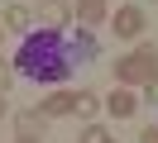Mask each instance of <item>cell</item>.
Returning a JSON list of instances; mask_svg holds the SVG:
<instances>
[{"label": "cell", "instance_id": "obj_1", "mask_svg": "<svg viewBox=\"0 0 158 143\" xmlns=\"http://www.w3.org/2000/svg\"><path fill=\"white\" fill-rule=\"evenodd\" d=\"M96 57V38L86 29H39V34H24L19 43V57H15V72L29 76V81H43V86H58L72 76V67L91 62Z\"/></svg>", "mask_w": 158, "mask_h": 143}, {"label": "cell", "instance_id": "obj_2", "mask_svg": "<svg viewBox=\"0 0 158 143\" xmlns=\"http://www.w3.org/2000/svg\"><path fill=\"white\" fill-rule=\"evenodd\" d=\"M158 76V48L153 43H139L134 53H125L115 62V81L120 86H148Z\"/></svg>", "mask_w": 158, "mask_h": 143}, {"label": "cell", "instance_id": "obj_3", "mask_svg": "<svg viewBox=\"0 0 158 143\" xmlns=\"http://www.w3.org/2000/svg\"><path fill=\"white\" fill-rule=\"evenodd\" d=\"M144 24H148V14H144L139 5H120V10H115V19H110L115 38H139V34H144Z\"/></svg>", "mask_w": 158, "mask_h": 143}, {"label": "cell", "instance_id": "obj_4", "mask_svg": "<svg viewBox=\"0 0 158 143\" xmlns=\"http://www.w3.org/2000/svg\"><path fill=\"white\" fill-rule=\"evenodd\" d=\"M101 105H106L115 119H134V114H139V95L129 91V86H115V91H110V100H101Z\"/></svg>", "mask_w": 158, "mask_h": 143}, {"label": "cell", "instance_id": "obj_5", "mask_svg": "<svg viewBox=\"0 0 158 143\" xmlns=\"http://www.w3.org/2000/svg\"><path fill=\"white\" fill-rule=\"evenodd\" d=\"M67 14H72V5H67V0H43V5H39V19H34V24H43V29H58V34H62Z\"/></svg>", "mask_w": 158, "mask_h": 143}, {"label": "cell", "instance_id": "obj_6", "mask_svg": "<svg viewBox=\"0 0 158 143\" xmlns=\"http://www.w3.org/2000/svg\"><path fill=\"white\" fill-rule=\"evenodd\" d=\"M39 110L48 114V119H62V114L77 110V91H53L48 100H39Z\"/></svg>", "mask_w": 158, "mask_h": 143}, {"label": "cell", "instance_id": "obj_7", "mask_svg": "<svg viewBox=\"0 0 158 143\" xmlns=\"http://www.w3.org/2000/svg\"><path fill=\"white\" fill-rule=\"evenodd\" d=\"M0 24L10 29V34H29V29H34V14H29L24 5H10L5 14H0Z\"/></svg>", "mask_w": 158, "mask_h": 143}, {"label": "cell", "instance_id": "obj_8", "mask_svg": "<svg viewBox=\"0 0 158 143\" xmlns=\"http://www.w3.org/2000/svg\"><path fill=\"white\" fill-rule=\"evenodd\" d=\"M77 19L81 24H106V0H77Z\"/></svg>", "mask_w": 158, "mask_h": 143}, {"label": "cell", "instance_id": "obj_9", "mask_svg": "<svg viewBox=\"0 0 158 143\" xmlns=\"http://www.w3.org/2000/svg\"><path fill=\"white\" fill-rule=\"evenodd\" d=\"M43 124H48V114H43V110H24V114H19V133H24V138L43 133Z\"/></svg>", "mask_w": 158, "mask_h": 143}, {"label": "cell", "instance_id": "obj_10", "mask_svg": "<svg viewBox=\"0 0 158 143\" xmlns=\"http://www.w3.org/2000/svg\"><path fill=\"white\" fill-rule=\"evenodd\" d=\"M96 110H101V95H96V91H77V110H72V114H81V119H91Z\"/></svg>", "mask_w": 158, "mask_h": 143}, {"label": "cell", "instance_id": "obj_11", "mask_svg": "<svg viewBox=\"0 0 158 143\" xmlns=\"http://www.w3.org/2000/svg\"><path fill=\"white\" fill-rule=\"evenodd\" d=\"M77 143H110V133L101 129V124H86V129H81V138Z\"/></svg>", "mask_w": 158, "mask_h": 143}, {"label": "cell", "instance_id": "obj_12", "mask_svg": "<svg viewBox=\"0 0 158 143\" xmlns=\"http://www.w3.org/2000/svg\"><path fill=\"white\" fill-rule=\"evenodd\" d=\"M10 81H15V67H10V62H0V91H10Z\"/></svg>", "mask_w": 158, "mask_h": 143}, {"label": "cell", "instance_id": "obj_13", "mask_svg": "<svg viewBox=\"0 0 158 143\" xmlns=\"http://www.w3.org/2000/svg\"><path fill=\"white\" fill-rule=\"evenodd\" d=\"M139 143H158V129H153V124H148V129L139 133Z\"/></svg>", "mask_w": 158, "mask_h": 143}, {"label": "cell", "instance_id": "obj_14", "mask_svg": "<svg viewBox=\"0 0 158 143\" xmlns=\"http://www.w3.org/2000/svg\"><path fill=\"white\" fill-rule=\"evenodd\" d=\"M5 114H10V100H5V91H0V119H5Z\"/></svg>", "mask_w": 158, "mask_h": 143}, {"label": "cell", "instance_id": "obj_15", "mask_svg": "<svg viewBox=\"0 0 158 143\" xmlns=\"http://www.w3.org/2000/svg\"><path fill=\"white\" fill-rule=\"evenodd\" d=\"M148 100H158V76H153V81H148Z\"/></svg>", "mask_w": 158, "mask_h": 143}, {"label": "cell", "instance_id": "obj_16", "mask_svg": "<svg viewBox=\"0 0 158 143\" xmlns=\"http://www.w3.org/2000/svg\"><path fill=\"white\" fill-rule=\"evenodd\" d=\"M15 143H39V138H24V133H19V138H15Z\"/></svg>", "mask_w": 158, "mask_h": 143}, {"label": "cell", "instance_id": "obj_17", "mask_svg": "<svg viewBox=\"0 0 158 143\" xmlns=\"http://www.w3.org/2000/svg\"><path fill=\"white\" fill-rule=\"evenodd\" d=\"M0 38H5V24H0Z\"/></svg>", "mask_w": 158, "mask_h": 143}]
</instances>
